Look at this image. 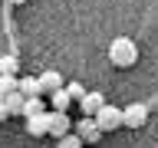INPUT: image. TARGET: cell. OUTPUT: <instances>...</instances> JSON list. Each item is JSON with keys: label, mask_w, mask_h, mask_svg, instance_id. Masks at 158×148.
Here are the masks:
<instances>
[{"label": "cell", "mask_w": 158, "mask_h": 148, "mask_svg": "<svg viewBox=\"0 0 158 148\" xmlns=\"http://www.w3.org/2000/svg\"><path fill=\"white\" fill-rule=\"evenodd\" d=\"M109 59H112V66H118V69L135 66L138 63V43L132 36H115L112 46H109Z\"/></svg>", "instance_id": "1"}, {"label": "cell", "mask_w": 158, "mask_h": 148, "mask_svg": "<svg viewBox=\"0 0 158 148\" xmlns=\"http://www.w3.org/2000/svg\"><path fill=\"white\" fill-rule=\"evenodd\" d=\"M92 122H96L99 132H115V128L122 125V109H115V105H102V109H99V115L92 118Z\"/></svg>", "instance_id": "2"}, {"label": "cell", "mask_w": 158, "mask_h": 148, "mask_svg": "<svg viewBox=\"0 0 158 148\" xmlns=\"http://www.w3.org/2000/svg\"><path fill=\"white\" fill-rule=\"evenodd\" d=\"M145 122H148V105L132 102L128 109H122V125H128V128H142Z\"/></svg>", "instance_id": "3"}, {"label": "cell", "mask_w": 158, "mask_h": 148, "mask_svg": "<svg viewBox=\"0 0 158 148\" xmlns=\"http://www.w3.org/2000/svg\"><path fill=\"white\" fill-rule=\"evenodd\" d=\"M102 105H106V99H102V92H86V96L79 99V109H82V118H96Z\"/></svg>", "instance_id": "4"}, {"label": "cell", "mask_w": 158, "mask_h": 148, "mask_svg": "<svg viewBox=\"0 0 158 148\" xmlns=\"http://www.w3.org/2000/svg\"><path fill=\"white\" fill-rule=\"evenodd\" d=\"M69 132H73V122H69L66 112H49V132H46V135L63 138V135H69Z\"/></svg>", "instance_id": "5"}, {"label": "cell", "mask_w": 158, "mask_h": 148, "mask_svg": "<svg viewBox=\"0 0 158 148\" xmlns=\"http://www.w3.org/2000/svg\"><path fill=\"white\" fill-rule=\"evenodd\" d=\"M73 135H76L79 142H99V135H102V132L96 128V122H92V118H79Z\"/></svg>", "instance_id": "6"}, {"label": "cell", "mask_w": 158, "mask_h": 148, "mask_svg": "<svg viewBox=\"0 0 158 148\" xmlns=\"http://www.w3.org/2000/svg\"><path fill=\"white\" fill-rule=\"evenodd\" d=\"M63 86H66V82H63V76H59V72H53V69L40 76V92H43V96H46V92L53 96V92H59Z\"/></svg>", "instance_id": "7"}, {"label": "cell", "mask_w": 158, "mask_h": 148, "mask_svg": "<svg viewBox=\"0 0 158 148\" xmlns=\"http://www.w3.org/2000/svg\"><path fill=\"white\" fill-rule=\"evenodd\" d=\"M17 92L23 99H40V96H43V92H40V79H33V76L17 79Z\"/></svg>", "instance_id": "8"}, {"label": "cell", "mask_w": 158, "mask_h": 148, "mask_svg": "<svg viewBox=\"0 0 158 148\" xmlns=\"http://www.w3.org/2000/svg\"><path fill=\"white\" fill-rule=\"evenodd\" d=\"M27 132H30V135H46V132H49V112L27 118Z\"/></svg>", "instance_id": "9"}, {"label": "cell", "mask_w": 158, "mask_h": 148, "mask_svg": "<svg viewBox=\"0 0 158 148\" xmlns=\"http://www.w3.org/2000/svg\"><path fill=\"white\" fill-rule=\"evenodd\" d=\"M23 102H27V99L20 96V92L3 96V109H7V115H20V112H23Z\"/></svg>", "instance_id": "10"}, {"label": "cell", "mask_w": 158, "mask_h": 148, "mask_svg": "<svg viewBox=\"0 0 158 148\" xmlns=\"http://www.w3.org/2000/svg\"><path fill=\"white\" fill-rule=\"evenodd\" d=\"M43 112H46V105H43V99H27V102H23V112H20V115L33 118V115H43Z\"/></svg>", "instance_id": "11"}, {"label": "cell", "mask_w": 158, "mask_h": 148, "mask_svg": "<svg viewBox=\"0 0 158 148\" xmlns=\"http://www.w3.org/2000/svg\"><path fill=\"white\" fill-rule=\"evenodd\" d=\"M69 102H73V99L66 96V89H59V92H53V96H49V105H53V112H66Z\"/></svg>", "instance_id": "12"}, {"label": "cell", "mask_w": 158, "mask_h": 148, "mask_svg": "<svg viewBox=\"0 0 158 148\" xmlns=\"http://www.w3.org/2000/svg\"><path fill=\"white\" fill-rule=\"evenodd\" d=\"M17 59L13 56H0V76H17Z\"/></svg>", "instance_id": "13"}, {"label": "cell", "mask_w": 158, "mask_h": 148, "mask_svg": "<svg viewBox=\"0 0 158 148\" xmlns=\"http://www.w3.org/2000/svg\"><path fill=\"white\" fill-rule=\"evenodd\" d=\"M17 79L20 76H0V99L10 96V92H17Z\"/></svg>", "instance_id": "14"}, {"label": "cell", "mask_w": 158, "mask_h": 148, "mask_svg": "<svg viewBox=\"0 0 158 148\" xmlns=\"http://www.w3.org/2000/svg\"><path fill=\"white\" fill-rule=\"evenodd\" d=\"M56 148H82V142H79V138L69 132V135H63V138L56 142Z\"/></svg>", "instance_id": "15"}, {"label": "cell", "mask_w": 158, "mask_h": 148, "mask_svg": "<svg viewBox=\"0 0 158 148\" xmlns=\"http://www.w3.org/2000/svg\"><path fill=\"white\" fill-rule=\"evenodd\" d=\"M63 89H66V96H69V99H82V96H86L82 82H69V86H63Z\"/></svg>", "instance_id": "16"}, {"label": "cell", "mask_w": 158, "mask_h": 148, "mask_svg": "<svg viewBox=\"0 0 158 148\" xmlns=\"http://www.w3.org/2000/svg\"><path fill=\"white\" fill-rule=\"evenodd\" d=\"M7 118V109H3V99H0V122Z\"/></svg>", "instance_id": "17"}, {"label": "cell", "mask_w": 158, "mask_h": 148, "mask_svg": "<svg viewBox=\"0 0 158 148\" xmlns=\"http://www.w3.org/2000/svg\"><path fill=\"white\" fill-rule=\"evenodd\" d=\"M7 3H27V0H7Z\"/></svg>", "instance_id": "18"}]
</instances>
